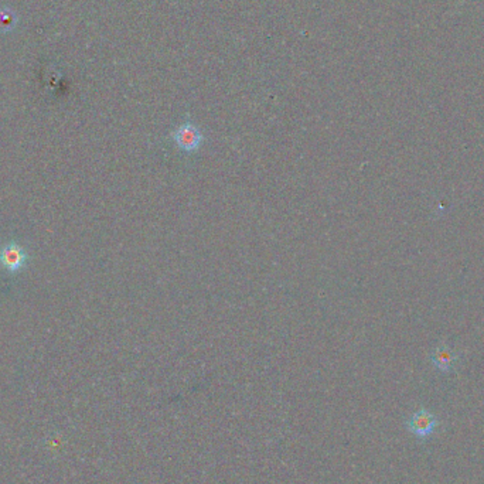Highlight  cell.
I'll return each mask as SVG.
<instances>
[{"mask_svg": "<svg viewBox=\"0 0 484 484\" xmlns=\"http://www.w3.org/2000/svg\"><path fill=\"white\" fill-rule=\"evenodd\" d=\"M170 139L174 143L177 150H180L182 153H187V154L197 153L206 142V136L203 130L193 121L180 123L170 133Z\"/></svg>", "mask_w": 484, "mask_h": 484, "instance_id": "cell-1", "label": "cell"}, {"mask_svg": "<svg viewBox=\"0 0 484 484\" xmlns=\"http://www.w3.org/2000/svg\"><path fill=\"white\" fill-rule=\"evenodd\" d=\"M438 425L439 421L436 419V416L424 408L414 412L406 422L408 429L418 438H428L435 432Z\"/></svg>", "mask_w": 484, "mask_h": 484, "instance_id": "cell-2", "label": "cell"}, {"mask_svg": "<svg viewBox=\"0 0 484 484\" xmlns=\"http://www.w3.org/2000/svg\"><path fill=\"white\" fill-rule=\"evenodd\" d=\"M28 255L17 243H9L0 249V265L9 272L16 273L27 263Z\"/></svg>", "mask_w": 484, "mask_h": 484, "instance_id": "cell-3", "label": "cell"}, {"mask_svg": "<svg viewBox=\"0 0 484 484\" xmlns=\"http://www.w3.org/2000/svg\"><path fill=\"white\" fill-rule=\"evenodd\" d=\"M431 359H432V363L436 365V368L443 372H449L455 367V363L458 362V356L446 344L438 346L435 352L432 353Z\"/></svg>", "mask_w": 484, "mask_h": 484, "instance_id": "cell-4", "label": "cell"}]
</instances>
